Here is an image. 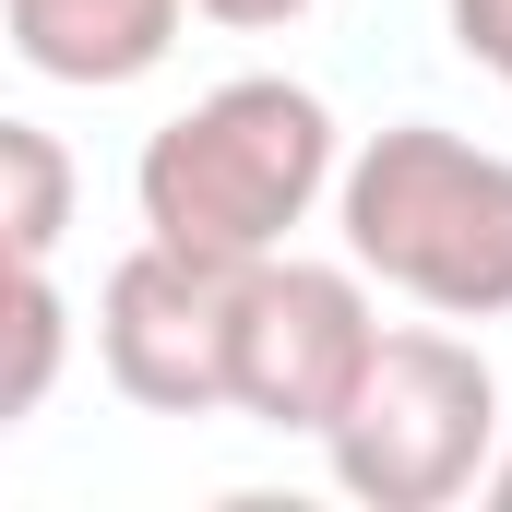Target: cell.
I'll return each instance as SVG.
<instances>
[{
  "label": "cell",
  "instance_id": "6da1fadb",
  "mask_svg": "<svg viewBox=\"0 0 512 512\" xmlns=\"http://www.w3.org/2000/svg\"><path fill=\"white\" fill-rule=\"evenodd\" d=\"M346 167V131L310 84L286 72H239L215 96H191L179 120L143 143L131 167V203H143V239L203 262H262L310 227V203L334 191Z\"/></svg>",
  "mask_w": 512,
  "mask_h": 512
},
{
  "label": "cell",
  "instance_id": "8fae6325",
  "mask_svg": "<svg viewBox=\"0 0 512 512\" xmlns=\"http://www.w3.org/2000/svg\"><path fill=\"white\" fill-rule=\"evenodd\" d=\"M477 489H489V501L512 512V429H501V453H489V477H477Z\"/></svg>",
  "mask_w": 512,
  "mask_h": 512
},
{
  "label": "cell",
  "instance_id": "52a82bcc",
  "mask_svg": "<svg viewBox=\"0 0 512 512\" xmlns=\"http://www.w3.org/2000/svg\"><path fill=\"white\" fill-rule=\"evenodd\" d=\"M60 370H72V298H60L48 251L0 239V429H24L60 393Z\"/></svg>",
  "mask_w": 512,
  "mask_h": 512
},
{
  "label": "cell",
  "instance_id": "9c48e42d",
  "mask_svg": "<svg viewBox=\"0 0 512 512\" xmlns=\"http://www.w3.org/2000/svg\"><path fill=\"white\" fill-rule=\"evenodd\" d=\"M441 24H453V48H465L477 72L512 84V0H441Z\"/></svg>",
  "mask_w": 512,
  "mask_h": 512
},
{
  "label": "cell",
  "instance_id": "3957f363",
  "mask_svg": "<svg viewBox=\"0 0 512 512\" xmlns=\"http://www.w3.org/2000/svg\"><path fill=\"white\" fill-rule=\"evenodd\" d=\"M322 453H334V489L370 512H453L501 453V382L465 334H382Z\"/></svg>",
  "mask_w": 512,
  "mask_h": 512
},
{
  "label": "cell",
  "instance_id": "5b68a950",
  "mask_svg": "<svg viewBox=\"0 0 512 512\" xmlns=\"http://www.w3.org/2000/svg\"><path fill=\"white\" fill-rule=\"evenodd\" d=\"M227 310H239V262L143 239L96 286V358L143 417H227Z\"/></svg>",
  "mask_w": 512,
  "mask_h": 512
},
{
  "label": "cell",
  "instance_id": "30bf717a",
  "mask_svg": "<svg viewBox=\"0 0 512 512\" xmlns=\"http://www.w3.org/2000/svg\"><path fill=\"white\" fill-rule=\"evenodd\" d=\"M179 12H203V24H227V36H274V24H298L310 0H179Z\"/></svg>",
  "mask_w": 512,
  "mask_h": 512
},
{
  "label": "cell",
  "instance_id": "7a4b0ae2",
  "mask_svg": "<svg viewBox=\"0 0 512 512\" xmlns=\"http://www.w3.org/2000/svg\"><path fill=\"white\" fill-rule=\"evenodd\" d=\"M334 227L346 262L382 274L393 298L441 322H501L512 310V155H477L441 120H393L334 167Z\"/></svg>",
  "mask_w": 512,
  "mask_h": 512
},
{
  "label": "cell",
  "instance_id": "8992f818",
  "mask_svg": "<svg viewBox=\"0 0 512 512\" xmlns=\"http://www.w3.org/2000/svg\"><path fill=\"white\" fill-rule=\"evenodd\" d=\"M0 36H12L24 72L108 96V84H143L179 48V0H0Z\"/></svg>",
  "mask_w": 512,
  "mask_h": 512
},
{
  "label": "cell",
  "instance_id": "277c9868",
  "mask_svg": "<svg viewBox=\"0 0 512 512\" xmlns=\"http://www.w3.org/2000/svg\"><path fill=\"white\" fill-rule=\"evenodd\" d=\"M370 346H382V310H370V274H358V262H298V251L239 262V310H227V417L322 441L334 405H346L358 370H370Z\"/></svg>",
  "mask_w": 512,
  "mask_h": 512
},
{
  "label": "cell",
  "instance_id": "ba28073f",
  "mask_svg": "<svg viewBox=\"0 0 512 512\" xmlns=\"http://www.w3.org/2000/svg\"><path fill=\"white\" fill-rule=\"evenodd\" d=\"M72 203H84V167L60 155V131L0 120V239L60 262V239H72Z\"/></svg>",
  "mask_w": 512,
  "mask_h": 512
}]
</instances>
